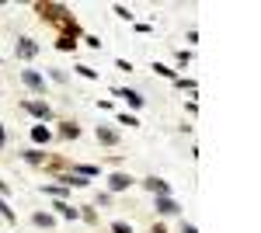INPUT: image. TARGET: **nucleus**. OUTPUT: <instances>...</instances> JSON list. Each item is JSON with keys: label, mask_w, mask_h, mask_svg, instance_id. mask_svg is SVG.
Instances as JSON below:
<instances>
[{"label": "nucleus", "mask_w": 261, "mask_h": 233, "mask_svg": "<svg viewBox=\"0 0 261 233\" xmlns=\"http://www.w3.org/2000/svg\"><path fill=\"white\" fill-rule=\"evenodd\" d=\"M53 209H56L63 219H81V209H77V205H70V202H60V198H56V205H53Z\"/></svg>", "instance_id": "0eeeda50"}, {"label": "nucleus", "mask_w": 261, "mask_h": 233, "mask_svg": "<svg viewBox=\"0 0 261 233\" xmlns=\"http://www.w3.org/2000/svg\"><path fill=\"white\" fill-rule=\"evenodd\" d=\"M32 139H35V143H49V139H53V133H49L45 125H35V129H32Z\"/></svg>", "instance_id": "dca6fc26"}, {"label": "nucleus", "mask_w": 261, "mask_h": 233, "mask_svg": "<svg viewBox=\"0 0 261 233\" xmlns=\"http://www.w3.org/2000/svg\"><path fill=\"white\" fill-rule=\"evenodd\" d=\"M21 84H24L28 91H45V77L35 73V70H21Z\"/></svg>", "instance_id": "7ed1b4c3"}, {"label": "nucleus", "mask_w": 261, "mask_h": 233, "mask_svg": "<svg viewBox=\"0 0 261 233\" xmlns=\"http://www.w3.org/2000/svg\"><path fill=\"white\" fill-rule=\"evenodd\" d=\"M0 198H7V185L4 181H0Z\"/></svg>", "instance_id": "a878e982"}, {"label": "nucleus", "mask_w": 261, "mask_h": 233, "mask_svg": "<svg viewBox=\"0 0 261 233\" xmlns=\"http://www.w3.org/2000/svg\"><path fill=\"white\" fill-rule=\"evenodd\" d=\"M73 174H77V177H98V167H91V164H77Z\"/></svg>", "instance_id": "2eb2a0df"}, {"label": "nucleus", "mask_w": 261, "mask_h": 233, "mask_svg": "<svg viewBox=\"0 0 261 233\" xmlns=\"http://www.w3.org/2000/svg\"><path fill=\"white\" fill-rule=\"evenodd\" d=\"M129 188H133V177L129 174H112L108 177V195H119V192H129Z\"/></svg>", "instance_id": "f03ea898"}, {"label": "nucleus", "mask_w": 261, "mask_h": 233, "mask_svg": "<svg viewBox=\"0 0 261 233\" xmlns=\"http://www.w3.org/2000/svg\"><path fill=\"white\" fill-rule=\"evenodd\" d=\"M60 136L63 139H77V136H81V125H77V122H63V125H60Z\"/></svg>", "instance_id": "9d476101"}, {"label": "nucleus", "mask_w": 261, "mask_h": 233, "mask_svg": "<svg viewBox=\"0 0 261 233\" xmlns=\"http://www.w3.org/2000/svg\"><path fill=\"white\" fill-rule=\"evenodd\" d=\"M32 223H35V226H42V230H49V226H53L56 219H53L49 213H35V216H32Z\"/></svg>", "instance_id": "ddd939ff"}, {"label": "nucleus", "mask_w": 261, "mask_h": 233, "mask_svg": "<svg viewBox=\"0 0 261 233\" xmlns=\"http://www.w3.org/2000/svg\"><path fill=\"white\" fill-rule=\"evenodd\" d=\"M73 70H77V73H81L84 80H98V70H94V66H87V63H77Z\"/></svg>", "instance_id": "4468645a"}, {"label": "nucleus", "mask_w": 261, "mask_h": 233, "mask_svg": "<svg viewBox=\"0 0 261 233\" xmlns=\"http://www.w3.org/2000/svg\"><path fill=\"white\" fill-rule=\"evenodd\" d=\"M4 143H7V133H4V125H0V146H4Z\"/></svg>", "instance_id": "bb28decb"}, {"label": "nucleus", "mask_w": 261, "mask_h": 233, "mask_svg": "<svg viewBox=\"0 0 261 233\" xmlns=\"http://www.w3.org/2000/svg\"><path fill=\"white\" fill-rule=\"evenodd\" d=\"M153 70H157L161 77H167V80H178V73H174L171 66H164V63H153Z\"/></svg>", "instance_id": "aec40b11"}, {"label": "nucleus", "mask_w": 261, "mask_h": 233, "mask_svg": "<svg viewBox=\"0 0 261 233\" xmlns=\"http://www.w3.org/2000/svg\"><path fill=\"white\" fill-rule=\"evenodd\" d=\"M112 233H133V226H129V223H122V219H119V223H112Z\"/></svg>", "instance_id": "4be33fe9"}, {"label": "nucleus", "mask_w": 261, "mask_h": 233, "mask_svg": "<svg viewBox=\"0 0 261 233\" xmlns=\"http://www.w3.org/2000/svg\"><path fill=\"white\" fill-rule=\"evenodd\" d=\"M115 14L125 18V21H133V11H129V7H122V4H115Z\"/></svg>", "instance_id": "5701e85b"}, {"label": "nucleus", "mask_w": 261, "mask_h": 233, "mask_svg": "<svg viewBox=\"0 0 261 233\" xmlns=\"http://www.w3.org/2000/svg\"><path fill=\"white\" fill-rule=\"evenodd\" d=\"M24 160H28V164H35V167H39V164H45V153H42V150H24Z\"/></svg>", "instance_id": "f3484780"}, {"label": "nucleus", "mask_w": 261, "mask_h": 233, "mask_svg": "<svg viewBox=\"0 0 261 233\" xmlns=\"http://www.w3.org/2000/svg\"><path fill=\"white\" fill-rule=\"evenodd\" d=\"M98 143H105V146H115V143H119V133H115L112 125H98Z\"/></svg>", "instance_id": "6e6552de"}, {"label": "nucleus", "mask_w": 261, "mask_h": 233, "mask_svg": "<svg viewBox=\"0 0 261 233\" xmlns=\"http://www.w3.org/2000/svg\"><path fill=\"white\" fill-rule=\"evenodd\" d=\"M153 233H167V230H164V226H153Z\"/></svg>", "instance_id": "cd10ccee"}, {"label": "nucleus", "mask_w": 261, "mask_h": 233, "mask_svg": "<svg viewBox=\"0 0 261 233\" xmlns=\"http://www.w3.org/2000/svg\"><path fill=\"white\" fill-rule=\"evenodd\" d=\"M115 94H119V97H125V101H129L133 108H143V105H146V97H143L140 91H133V87H119Z\"/></svg>", "instance_id": "39448f33"}, {"label": "nucleus", "mask_w": 261, "mask_h": 233, "mask_svg": "<svg viewBox=\"0 0 261 233\" xmlns=\"http://www.w3.org/2000/svg\"><path fill=\"white\" fill-rule=\"evenodd\" d=\"M178 209H181V205L171 198V195H161V198H157V213H161V216H174Z\"/></svg>", "instance_id": "423d86ee"}, {"label": "nucleus", "mask_w": 261, "mask_h": 233, "mask_svg": "<svg viewBox=\"0 0 261 233\" xmlns=\"http://www.w3.org/2000/svg\"><path fill=\"white\" fill-rule=\"evenodd\" d=\"M178 63H181V66H188V63H192V53H188V49H178Z\"/></svg>", "instance_id": "b1692460"}, {"label": "nucleus", "mask_w": 261, "mask_h": 233, "mask_svg": "<svg viewBox=\"0 0 261 233\" xmlns=\"http://www.w3.org/2000/svg\"><path fill=\"white\" fill-rule=\"evenodd\" d=\"M181 233H199V230H195L192 223H185V226H181Z\"/></svg>", "instance_id": "393cba45"}, {"label": "nucleus", "mask_w": 261, "mask_h": 233, "mask_svg": "<svg viewBox=\"0 0 261 233\" xmlns=\"http://www.w3.org/2000/svg\"><path fill=\"white\" fill-rule=\"evenodd\" d=\"M174 84H178L181 91H192V94H195V80H185V77H178Z\"/></svg>", "instance_id": "412c9836"}, {"label": "nucleus", "mask_w": 261, "mask_h": 233, "mask_svg": "<svg viewBox=\"0 0 261 233\" xmlns=\"http://www.w3.org/2000/svg\"><path fill=\"white\" fill-rule=\"evenodd\" d=\"M115 122H119V125H129V129H133V125H140V118L129 115V112H119V115H115Z\"/></svg>", "instance_id": "a211bd4d"}, {"label": "nucleus", "mask_w": 261, "mask_h": 233, "mask_svg": "<svg viewBox=\"0 0 261 233\" xmlns=\"http://www.w3.org/2000/svg\"><path fill=\"white\" fill-rule=\"evenodd\" d=\"M0 216H4L7 223H18V216H14V209L7 205V198H0Z\"/></svg>", "instance_id": "6ab92c4d"}, {"label": "nucleus", "mask_w": 261, "mask_h": 233, "mask_svg": "<svg viewBox=\"0 0 261 233\" xmlns=\"http://www.w3.org/2000/svg\"><path fill=\"white\" fill-rule=\"evenodd\" d=\"M56 49H60V53H73V49H77L73 35H60V39H56Z\"/></svg>", "instance_id": "9b49d317"}, {"label": "nucleus", "mask_w": 261, "mask_h": 233, "mask_svg": "<svg viewBox=\"0 0 261 233\" xmlns=\"http://www.w3.org/2000/svg\"><path fill=\"white\" fill-rule=\"evenodd\" d=\"M42 192H45V195H53V198H60V202H66V192H70V188H63V185H45Z\"/></svg>", "instance_id": "f8f14e48"}, {"label": "nucleus", "mask_w": 261, "mask_h": 233, "mask_svg": "<svg viewBox=\"0 0 261 233\" xmlns=\"http://www.w3.org/2000/svg\"><path fill=\"white\" fill-rule=\"evenodd\" d=\"M35 53H39V45H35L32 39H21V42H18V56H21V59H32Z\"/></svg>", "instance_id": "1a4fd4ad"}, {"label": "nucleus", "mask_w": 261, "mask_h": 233, "mask_svg": "<svg viewBox=\"0 0 261 233\" xmlns=\"http://www.w3.org/2000/svg\"><path fill=\"white\" fill-rule=\"evenodd\" d=\"M21 108H24V112H28V115L42 118V122H45V118H53V108H49V105H45V101H21Z\"/></svg>", "instance_id": "f257e3e1"}, {"label": "nucleus", "mask_w": 261, "mask_h": 233, "mask_svg": "<svg viewBox=\"0 0 261 233\" xmlns=\"http://www.w3.org/2000/svg\"><path fill=\"white\" fill-rule=\"evenodd\" d=\"M143 188H146V192H153L157 198H161V195H171V185H167V181H161L157 174H153V177H143Z\"/></svg>", "instance_id": "20e7f679"}]
</instances>
